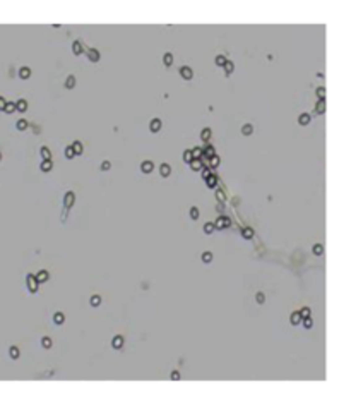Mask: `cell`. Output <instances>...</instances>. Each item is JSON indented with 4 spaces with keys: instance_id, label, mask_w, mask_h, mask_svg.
Here are the masks:
<instances>
[{
    "instance_id": "obj_10",
    "label": "cell",
    "mask_w": 351,
    "mask_h": 403,
    "mask_svg": "<svg viewBox=\"0 0 351 403\" xmlns=\"http://www.w3.org/2000/svg\"><path fill=\"white\" fill-rule=\"evenodd\" d=\"M180 76H182L183 79H187V81H189V79H192L194 72H192V69H190V67H182V69H180Z\"/></svg>"
},
{
    "instance_id": "obj_28",
    "label": "cell",
    "mask_w": 351,
    "mask_h": 403,
    "mask_svg": "<svg viewBox=\"0 0 351 403\" xmlns=\"http://www.w3.org/2000/svg\"><path fill=\"white\" fill-rule=\"evenodd\" d=\"M41 158H43V160H52V153H50V149L46 148V146L41 148Z\"/></svg>"
},
{
    "instance_id": "obj_33",
    "label": "cell",
    "mask_w": 351,
    "mask_h": 403,
    "mask_svg": "<svg viewBox=\"0 0 351 403\" xmlns=\"http://www.w3.org/2000/svg\"><path fill=\"white\" fill-rule=\"evenodd\" d=\"M163 62H165V65L170 67L171 64H173V55H171V53H165V57H163Z\"/></svg>"
},
{
    "instance_id": "obj_12",
    "label": "cell",
    "mask_w": 351,
    "mask_h": 403,
    "mask_svg": "<svg viewBox=\"0 0 351 403\" xmlns=\"http://www.w3.org/2000/svg\"><path fill=\"white\" fill-rule=\"evenodd\" d=\"M72 149H74V153L75 155H82V151H84V148H82V142L81 141H74V142H72Z\"/></svg>"
},
{
    "instance_id": "obj_36",
    "label": "cell",
    "mask_w": 351,
    "mask_h": 403,
    "mask_svg": "<svg viewBox=\"0 0 351 403\" xmlns=\"http://www.w3.org/2000/svg\"><path fill=\"white\" fill-rule=\"evenodd\" d=\"M302 321H303V326H305V328H307V329H310L312 326H314V321H312V318H310V316H308V318H303Z\"/></svg>"
},
{
    "instance_id": "obj_18",
    "label": "cell",
    "mask_w": 351,
    "mask_h": 403,
    "mask_svg": "<svg viewBox=\"0 0 351 403\" xmlns=\"http://www.w3.org/2000/svg\"><path fill=\"white\" fill-rule=\"evenodd\" d=\"M72 52H74V55H81L82 53V43L81 41H74V43H72Z\"/></svg>"
},
{
    "instance_id": "obj_9",
    "label": "cell",
    "mask_w": 351,
    "mask_h": 403,
    "mask_svg": "<svg viewBox=\"0 0 351 403\" xmlns=\"http://www.w3.org/2000/svg\"><path fill=\"white\" fill-rule=\"evenodd\" d=\"M100 52H98L96 48H91V50H88V59L91 60V62H98L100 60Z\"/></svg>"
},
{
    "instance_id": "obj_2",
    "label": "cell",
    "mask_w": 351,
    "mask_h": 403,
    "mask_svg": "<svg viewBox=\"0 0 351 403\" xmlns=\"http://www.w3.org/2000/svg\"><path fill=\"white\" fill-rule=\"evenodd\" d=\"M28 288H29L31 293L38 292V281L34 278V274H28Z\"/></svg>"
},
{
    "instance_id": "obj_35",
    "label": "cell",
    "mask_w": 351,
    "mask_h": 403,
    "mask_svg": "<svg viewBox=\"0 0 351 403\" xmlns=\"http://www.w3.org/2000/svg\"><path fill=\"white\" fill-rule=\"evenodd\" d=\"M314 254H315V256L324 254V245H322V244H315V245H314Z\"/></svg>"
},
{
    "instance_id": "obj_8",
    "label": "cell",
    "mask_w": 351,
    "mask_h": 403,
    "mask_svg": "<svg viewBox=\"0 0 351 403\" xmlns=\"http://www.w3.org/2000/svg\"><path fill=\"white\" fill-rule=\"evenodd\" d=\"M74 199H75V194L74 192H67L65 197H63V203H65V208L69 209L72 204H74Z\"/></svg>"
},
{
    "instance_id": "obj_19",
    "label": "cell",
    "mask_w": 351,
    "mask_h": 403,
    "mask_svg": "<svg viewBox=\"0 0 351 403\" xmlns=\"http://www.w3.org/2000/svg\"><path fill=\"white\" fill-rule=\"evenodd\" d=\"M325 112V100H319L317 101V107H315V113L322 115Z\"/></svg>"
},
{
    "instance_id": "obj_47",
    "label": "cell",
    "mask_w": 351,
    "mask_h": 403,
    "mask_svg": "<svg viewBox=\"0 0 351 403\" xmlns=\"http://www.w3.org/2000/svg\"><path fill=\"white\" fill-rule=\"evenodd\" d=\"M190 218L192 220L199 218V209H197V208H192V209H190Z\"/></svg>"
},
{
    "instance_id": "obj_49",
    "label": "cell",
    "mask_w": 351,
    "mask_h": 403,
    "mask_svg": "<svg viewBox=\"0 0 351 403\" xmlns=\"http://www.w3.org/2000/svg\"><path fill=\"white\" fill-rule=\"evenodd\" d=\"M255 300H257V302L259 304H264V300H266V297H264V293H257V295H255Z\"/></svg>"
},
{
    "instance_id": "obj_13",
    "label": "cell",
    "mask_w": 351,
    "mask_h": 403,
    "mask_svg": "<svg viewBox=\"0 0 351 403\" xmlns=\"http://www.w3.org/2000/svg\"><path fill=\"white\" fill-rule=\"evenodd\" d=\"M310 120H312L310 113H302V115L298 117V122L302 124V125H308V124H310Z\"/></svg>"
},
{
    "instance_id": "obj_32",
    "label": "cell",
    "mask_w": 351,
    "mask_h": 403,
    "mask_svg": "<svg viewBox=\"0 0 351 403\" xmlns=\"http://www.w3.org/2000/svg\"><path fill=\"white\" fill-rule=\"evenodd\" d=\"M252 130H254V127H252L250 124H245V125L242 127V134H243V136H250Z\"/></svg>"
},
{
    "instance_id": "obj_48",
    "label": "cell",
    "mask_w": 351,
    "mask_h": 403,
    "mask_svg": "<svg viewBox=\"0 0 351 403\" xmlns=\"http://www.w3.org/2000/svg\"><path fill=\"white\" fill-rule=\"evenodd\" d=\"M216 196H218V201H219V203H225V201H226V196H225V192H223V191H218V192H216Z\"/></svg>"
},
{
    "instance_id": "obj_38",
    "label": "cell",
    "mask_w": 351,
    "mask_h": 403,
    "mask_svg": "<svg viewBox=\"0 0 351 403\" xmlns=\"http://www.w3.org/2000/svg\"><path fill=\"white\" fill-rule=\"evenodd\" d=\"M192 151V158H195V160H199L200 156H202V149L200 148H194V149H190Z\"/></svg>"
},
{
    "instance_id": "obj_22",
    "label": "cell",
    "mask_w": 351,
    "mask_h": 403,
    "mask_svg": "<svg viewBox=\"0 0 351 403\" xmlns=\"http://www.w3.org/2000/svg\"><path fill=\"white\" fill-rule=\"evenodd\" d=\"M289 321H291V324H293V326L300 324V322H302V316H300V312H293L291 318H289Z\"/></svg>"
},
{
    "instance_id": "obj_45",
    "label": "cell",
    "mask_w": 351,
    "mask_h": 403,
    "mask_svg": "<svg viewBox=\"0 0 351 403\" xmlns=\"http://www.w3.org/2000/svg\"><path fill=\"white\" fill-rule=\"evenodd\" d=\"M202 261H204V263H211V261H212V254H211V252H204V254H202Z\"/></svg>"
},
{
    "instance_id": "obj_30",
    "label": "cell",
    "mask_w": 351,
    "mask_h": 403,
    "mask_svg": "<svg viewBox=\"0 0 351 403\" xmlns=\"http://www.w3.org/2000/svg\"><path fill=\"white\" fill-rule=\"evenodd\" d=\"M242 237H243V239H252V237H254V230L252 228H243L242 230Z\"/></svg>"
},
{
    "instance_id": "obj_25",
    "label": "cell",
    "mask_w": 351,
    "mask_h": 403,
    "mask_svg": "<svg viewBox=\"0 0 351 403\" xmlns=\"http://www.w3.org/2000/svg\"><path fill=\"white\" fill-rule=\"evenodd\" d=\"M209 167L211 168L219 167V156L218 155H214V156H211V158H209Z\"/></svg>"
},
{
    "instance_id": "obj_15",
    "label": "cell",
    "mask_w": 351,
    "mask_h": 403,
    "mask_svg": "<svg viewBox=\"0 0 351 403\" xmlns=\"http://www.w3.org/2000/svg\"><path fill=\"white\" fill-rule=\"evenodd\" d=\"M29 76H31L29 67H21V69H19V77L21 79H29Z\"/></svg>"
},
{
    "instance_id": "obj_17",
    "label": "cell",
    "mask_w": 351,
    "mask_h": 403,
    "mask_svg": "<svg viewBox=\"0 0 351 403\" xmlns=\"http://www.w3.org/2000/svg\"><path fill=\"white\" fill-rule=\"evenodd\" d=\"M206 184H207V187H216V185H218V177H216V175H209V177L206 178Z\"/></svg>"
},
{
    "instance_id": "obj_42",
    "label": "cell",
    "mask_w": 351,
    "mask_h": 403,
    "mask_svg": "<svg viewBox=\"0 0 351 403\" xmlns=\"http://www.w3.org/2000/svg\"><path fill=\"white\" fill-rule=\"evenodd\" d=\"M317 96H319V100H325V88H317Z\"/></svg>"
},
{
    "instance_id": "obj_26",
    "label": "cell",
    "mask_w": 351,
    "mask_h": 403,
    "mask_svg": "<svg viewBox=\"0 0 351 403\" xmlns=\"http://www.w3.org/2000/svg\"><path fill=\"white\" fill-rule=\"evenodd\" d=\"M75 86V76H69L67 77V81H65V88L67 89H72Z\"/></svg>"
},
{
    "instance_id": "obj_54",
    "label": "cell",
    "mask_w": 351,
    "mask_h": 403,
    "mask_svg": "<svg viewBox=\"0 0 351 403\" xmlns=\"http://www.w3.org/2000/svg\"><path fill=\"white\" fill-rule=\"evenodd\" d=\"M0 160H2V155H0Z\"/></svg>"
},
{
    "instance_id": "obj_31",
    "label": "cell",
    "mask_w": 351,
    "mask_h": 403,
    "mask_svg": "<svg viewBox=\"0 0 351 403\" xmlns=\"http://www.w3.org/2000/svg\"><path fill=\"white\" fill-rule=\"evenodd\" d=\"M4 112H5V113H14V112H15V103H12V101H9V103H5V108H4Z\"/></svg>"
},
{
    "instance_id": "obj_44",
    "label": "cell",
    "mask_w": 351,
    "mask_h": 403,
    "mask_svg": "<svg viewBox=\"0 0 351 403\" xmlns=\"http://www.w3.org/2000/svg\"><path fill=\"white\" fill-rule=\"evenodd\" d=\"M183 160H185L187 163H190V161L194 160V158H192V151H190V149H187V151L183 153Z\"/></svg>"
},
{
    "instance_id": "obj_39",
    "label": "cell",
    "mask_w": 351,
    "mask_h": 403,
    "mask_svg": "<svg viewBox=\"0 0 351 403\" xmlns=\"http://www.w3.org/2000/svg\"><path fill=\"white\" fill-rule=\"evenodd\" d=\"M204 232L207 233V235H209V233H212L214 232V223H206V225H204Z\"/></svg>"
},
{
    "instance_id": "obj_50",
    "label": "cell",
    "mask_w": 351,
    "mask_h": 403,
    "mask_svg": "<svg viewBox=\"0 0 351 403\" xmlns=\"http://www.w3.org/2000/svg\"><path fill=\"white\" fill-rule=\"evenodd\" d=\"M110 167H111L110 161H103V163H101V170H103V172H105V170H110Z\"/></svg>"
},
{
    "instance_id": "obj_52",
    "label": "cell",
    "mask_w": 351,
    "mask_h": 403,
    "mask_svg": "<svg viewBox=\"0 0 351 403\" xmlns=\"http://www.w3.org/2000/svg\"><path fill=\"white\" fill-rule=\"evenodd\" d=\"M5 103H7V101H5V98L0 96V110H2V112H4V108H5Z\"/></svg>"
},
{
    "instance_id": "obj_37",
    "label": "cell",
    "mask_w": 351,
    "mask_h": 403,
    "mask_svg": "<svg viewBox=\"0 0 351 403\" xmlns=\"http://www.w3.org/2000/svg\"><path fill=\"white\" fill-rule=\"evenodd\" d=\"M41 345H43V348H50L53 345V341L48 336H45V338H41Z\"/></svg>"
},
{
    "instance_id": "obj_3",
    "label": "cell",
    "mask_w": 351,
    "mask_h": 403,
    "mask_svg": "<svg viewBox=\"0 0 351 403\" xmlns=\"http://www.w3.org/2000/svg\"><path fill=\"white\" fill-rule=\"evenodd\" d=\"M140 170L144 172V173H151V172L154 170V163L149 161V160H146V161L140 163Z\"/></svg>"
},
{
    "instance_id": "obj_21",
    "label": "cell",
    "mask_w": 351,
    "mask_h": 403,
    "mask_svg": "<svg viewBox=\"0 0 351 403\" xmlns=\"http://www.w3.org/2000/svg\"><path fill=\"white\" fill-rule=\"evenodd\" d=\"M52 168H53L52 160H43V163H41V170H43V172H50Z\"/></svg>"
},
{
    "instance_id": "obj_14",
    "label": "cell",
    "mask_w": 351,
    "mask_h": 403,
    "mask_svg": "<svg viewBox=\"0 0 351 403\" xmlns=\"http://www.w3.org/2000/svg\"><path fill=\"white\" fill-rule=\"evenodd\" d=\"M189 165H190V168H192L194 172H199V170H202V168H204L202 163H200V160H195V158H194L192 161L189 163Z\"/></svg>"
},
{
    "instance_id": "obj_4",
    "label": "cell",
    "mask_w": 351,
    "mask_h": 403,
    "mask_svg": "<svg viewBox=\"0 0 351 403\" xmlns=\"http://www.w3.org/2000/svg\"><path fill=\"white\" fill-rule=\"evenodd\" d=\"M200 149H202V156H206V158H211V156H214V155H216L214 148H212V146H211L209 142H207V144L204 146V148H200Z\"/></svg>"
},
{
    "instance_id": "obj_5",
    "label": "cell",
    "mask_w": 351,
    "mask_h": 403,
    "mask_svg": "<svg viewBox=\"0 0 351 403\" xmlns=\"http://www.w3.org/2000/svg\"><path fill=\"white\" fill-rule=\"evenodd\" d=\"M161 125H163V122L159 118H152L151 124H149V130H151V132H158V130L161 129Z\"/></svg>"
},
{
    "instance_id": "obj_29",
    "label": "cell",
    "mask_w": 351,
    "mask_h": 403,
    "mask_svg": "<svg viewBox=\"0 0 351 403\" xmlns=\"http://www.w3.org/2000/svg\"><path fill=\"white\" fill-rule=\"evenodd\" d=\"M89 304H91L92 307H98L101 304V297L100 295H92L91 299H89Z\"/></svg>"
},
{
    "instance_id": "obj_24",
    "label": "cell",
    "mask_w": 351,
    "mask_h": 403,
    "mask_svg": "<svg viewBox=\"0 0 351 403\" xmlns=\"http://www.w3.org/2000/svg\"><path fill=\"white\" fill-rule=\"evenodd\" d=\"M223 67H225V72H226V76H229V74H231V72H233V69H235V64H233L231 60H226V64H225V65H223Z\"/></svg>"
},
{
    "instance_id": "obj_1",
    "label": "cell",
    "mask_w": 351,
    "mask_h": 403,
    "mask_svg": "<svg viewBox=\"0 0 351 403\" xmlns=\"http://www.w3.org/2000/svg\"><path fill=\"white\" fill-rule=\"evenodd\" d=\"M231 225V220L228 216H219L218 220L214 221V228H226V226Z\"/></svg>"
},
{
    "instance_id": "obj_11",
    "label": "cell",
    "mask_w": 351,
    "mask_h": 403,
    "mask_svg": "<svg viewBox=\"0 0 351 403\" xmlns=\"http://www.w3.org/2000/svg\"><path fill=\"white\" fill-rule=\"evenodd\" d=\"M159 173H161V177H168V175L171 173V167L168 163H163L161 167H159Z\"/></svg>"
},
{
    "instance_id": "obj_34",
    "label": "cell",
    "mask_w": 351,
    "mask_h": 403,
    "mask_svg": "<svg viewBox=\"0 0 351 403\" xmlns=\"http://www.w3.org/2000/svg\"><path fill=\"white\" fill-rule=\"evenodd\" d=\"M9 355H11L12 359H19V348L17 347H11V348H9Z\"/></svg>"
},
{
    "instance_id": "obj_16",
    "label": "cell",
    "mask_w": 351,
    "mask_h": 403,
    "mask_svg": "<svg viewBox=\"0 0 351 403\" xmlns=\"http://www.w3.org/2000/svg\"><path fill=\"white\" fill-rule=\"evenodd\" d=\"M15 110H17V112H26L28 110V101L21 98V100L15 103Z\"/></svg>"
},
{
    "instance_id": "obj_40",
    "label": "cell",
    "mask_w": 351,
    "mask_h": 403,
    "mask_svg": "<svg viewBox=\"0 0 351 403\" xmlns=\"http://www.w3.org/2000/svg\"><path fill=\"white\" fill-rule=\"evenodd\" d=\"M209 175H214V168H202V177H204V180H206Z\"/></svg>"
},
{
    "instance_id": "obj_7",
    "label": "cell",
    "mask_w": 351,
    "mask_h": 403,
    "mask_svg": "<svg viewBox=\"0 0 351 403\" xmlns=\"http://www.w3.org/2000/svg\"><path fill=\"white\" fill-rule=\"evenodd\" d=\"M111 347L115 348V350H120V348L123 347V336H120V335H117V336L111 340Z\"/></svg>"
},
{
    "instance_id": "obj_27",
    "label": "cell",
    "mask_w": 351,
    "mask_h": 403,
    "mask_svg": "<svg viewBox=\"0 0 351 403\" xmlns=\"http://www.w3.org/2000/svg\"><path fill=\"white\" fill-rule=\"evenodd\" d=\"M28 120H24V118H21V120H17V124H15V127H17L19 130H26L28 129Z\"/></svg>"
},
{
    "instance_id": "obj_6",
    "label": "cell",
    "mask_w": 351,
    "mask_h": 403,
    "mask_svg": "<svg viewBox=\"0 0 351 403\" xmlns=\"http://www.w3.org/2000/svg\"><path fill=\"white\" fill-rule=\"evenodd\" d=\"M48 271H45V269H41V271H38L36 274H34V278H36V281L38 283H45V281L48 280Z\"/></svg>"
},
{
    "instance_id": "obj_43",
    "label": "cell",
    "mask_w": 351,
    "mask_h": 403,
    "mask_svg": "<svg viewBox=\"0 0 351 403\" xmlns=\"http://www.w3.org/2000/svg\"><path fill=\"white\" fill-rule=\"evenodd\" d=\"M65 156H67V158H74V156H75L72 146H67V148H65Z\"/></svg>"
},
{
    "instance_id": "obj_23",
    "label": "cell",
    "mask_w": 351,
    "mask_h": 403,
    "mask_svg": "<svg viewBox=\"0 0 351 403\" xmlns=\"http://www.w3.org/2000/svg\"><path fill=\"white\" fill-rule=\"evenodd\" d=\"M211 134H212V132H211V129H207V127H206V129H202V132H200V139L206 141V142H209Z\"/></svg>"
},
{
    "instance_id": "obj_46",
    "label": "cell",
    "mask_w": 351,
    "mask_h": 403,
    "mask_svg": "<svg viewBox=\"0 0 351 403\" xmlns=\"http://www.w3.org/2000/svg\"><path fill=\"white\" fill-rule=\"evenodd\" d=\"M300 316H302V319L308 318V316H310V309H308V307H303L302 311H300Z\"/></svg>"
},
{
    "instance_id": "obj_20",
    "label": "cell",
    "mask_w": 351,
    "mask_h": 403,
    "mask_svg": "<svg viewBox=\"0 0 351 403\" xmlns=\"http://www.w3.org/2000/svg\"><path fill=\"white\" fill-rule=\"evenodd\" d=\"M63 321H65L63 312H55V314H53V322H55V324H63Z\"/></svg>"
},
{
    "instance_id": "obj_53",
    "label": "cell",
    "mask_w": 351,
    "mask_h": 403,
    "mask_svg": "<svg viewBox=\"0 0 351 403\" xmlns=\"http://www.w3.org/2000/svg\"><path fill=\"white\" fill-rule=\"evenodd\" d=\"M223 208H225V204H223V203H219V204H218V209H219V211H223Z\"/></svg>"
},
{
    "instance_id": "obj_51",
    "label": "cell",
    "mask_w": 351,
    "mask_h": 403,
    "mask_svg": "<svg viewBox=\"0 0 351 403\" xmlns=\"http://www.w3.org/2000/svg\"><path fill=\"white\" fill-rule=\"evenodd\" d=\"M171 379H173V381H178V379H180V372H178V370H173V372H171Z\"/></svg>"
},
{
    "instance_id": "obj_41",
    "label": "cell",
    "mask_w": 351,
    "mask_h": 403,
    "mask_svg": "<svg viewBox=\"0 0 351 403\" xmlns=\"http://www.w3.org/2000/svg\"><path fill=\"white\" fill-rule=\"evenodd\" d=\"M226 60H228V59H226L225 55H218V57H216V65H221V67H223V65L226 64Z\"/></svg>"
}]
</instances>
